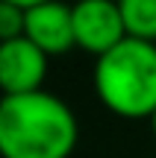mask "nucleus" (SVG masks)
<instances>
[{"instance_id": "obj_1", "label": "nucleus", "mask_w": 156, "mask_h": 158, "mask_svg": "<svg viewBox=\"0 0 156 158\" xmlns=\"http://www.w3.org/2000/svg\"><path fill=\"white\" fill-rule=\"evenodd\" d=\"M80 123L50 91L0 97V158H71Z\"/></svg>"}, {"instance_id": "obj_2", "label": "nucleus", "mask_w": 156, "mask_h": 158, "mask_svg": "<svg viewBox=\"0 0 156 158\" xmlns=\"http://www.w3.org/2000/svg\"><path fill=\"white\" fill-rule=\"evenodd\" d=\"M91 82L106 111L124 120H150L156 111V44L127 35L94 59Z\"/></svg>"}, {"instance_id": "obj_3", "label": "nucleus", "mask_w": 156, "mask_h": 158, "mask_svg": "<svg viewBox=\"0 0 156 158\" xmlns=\"http://www.w3.org/2000/svg\"><path fill=\"white\" fill-rule=\"evenodd\" d=\"M71 15H74L77 47L91 53L94 59L127 38L118 0H77L71 6Z\"/></svg>"}, {"instance_id": "obj_4", "label": "nucleus", "mask_w": 156, "mask_h": 158, "mask_svg": "<svg viewBox=\"0 0 156 158\" xmlns=\"http://www.w3.org/2000/svg\"><path fill=\"white\" fill-rule=\"evenodd\" d=\"M47 56L27 35L0 41V94H29L41 91L47 79Z\"/></svg>"}, {"instance_id": "obj_5", "label": "nucleus", "mask_w": 156, "mask_h": 158, "mask_svg": "<svg viewBox=\"0 0 156 158\" xmlns=\"http://www.w3.org/2000/svg\"><path fill=\"white\" fill-rule=\"evenodd\" d=\"M24 35L47 56H65L77 47L74 41V15L62 0L29 6L24 12Z\"/></svg>"}, {"instance_id": "obj_6", "label": "nucleus", "mask_w": 156, "mask_h": 158, "mask_svg": "<svg viewBox=\"0 0 156 158\" xmlns=\"http://www.w3.org/2000/svg\"><path fill=\"white\" fill-rule=\"evenodd\" d=\"M130 38L156 44V0H118Z\"/></svg>"}, {"instance_id": "obj_7", "label": "nucleus", "mask_w": 156, "mask_h": 158, "mask_svg": "<svg viewBox=\"0 0 156 158\" xmlns=\"http://www.w3.org/2000/svg\"><path fill=\"white\" fill-rule=\"evenodd\" d=\"M24 12L27 9L9 3V0H0V41L24 35Z\"/></svg>"}, {"instance_id": "obj_8", "label": "nucleus", "mask_w": 156, "mask_h": 158, "mask_svg": "<svg viewBox=\"0 0 156 158\" xmlns=\"http://www.w3.org/2000/svg\"><path fill=\"white\" fill-rule=\"evenodd\" d=\"M9 3L21 6V9H29V6H38V3H47V0H9Z\"/></svg>"}, {"instance_id": "obj_9", "label": "nucleus", "mask_w": 156, "mask_h": 158, "mask_svg": "<svg viewBox=\"0 0 156 158\" xmlns=\"http://www.w3.org/2000/svg\"><path fill=\"white\" fill-rule=\"evenodd\" d=\"M150 129H153V138H156V111L150 114Z\"/></svg>"}]
</instances>
